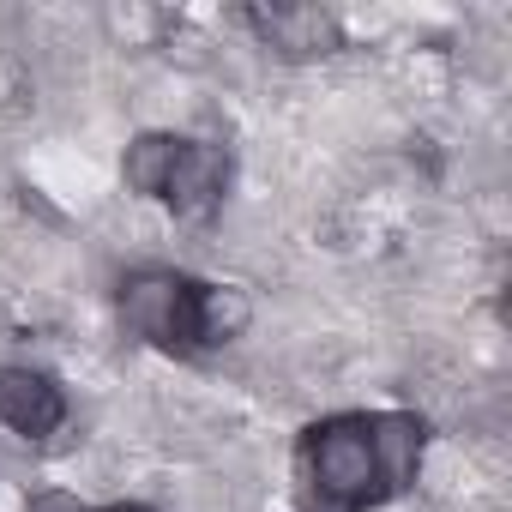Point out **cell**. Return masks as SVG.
<instances>
[{
    "label": "cell",
    "mask_w": 512,
    "mask_h": 512,
    "mask_svg": "<svg viewBox=\"0 0 512 512\" xmlns=\"http://www.w3.org/2000/svg\"><path fill=\"white\" fill-rule=\"evenodd\" d=\"M308 476H314V494L338 512L392 500L380 446H374V416H332V422L308 428Z\"/></svg>",
    "instance_id": "cell-1"
},
{
    "label": "cell",
    "mask_w": 512,
    "mask_h": 512,
    "mask_svg": "<svg viewBox=\"0 0 512 512\" xmlns=\"http://www.w3.org/2000/svg\"><path fill=\"white\" fill-rule=\"evenodd\" d=\"M223 187H229V157L211 151V145L181 139V157L163 181V205L181 211V217H211L223 205Z\"/></svg>",
    "instance_id": "cell-3"
},
{
    "label": "cell",
    "mask_w": 512,
    "mask_h": 512,
    "mask_svg": "<svg viewBox=\"0 0 512 512\" xmlns=\"http://www.w3.org/2000/svg\"><path fill=\"white\" fill-rule=\"evenodd\" d=\"M109 512H157V506H109Z\"/></svg>",
    "instance_id": "cell-10"
},
{
    "label": "cell",
    "mask_w": 512,
    "mask_h": 512,
    "mask_svg": "<svg viewBox=\"0 0 512 512\" xmlns=\"http://www.w3.org/2000/svg\"><path fill=\"white\" fill-rule=\"evenodd\" d=\"M121 320L163 350H199V278H181V272L127 278L121 284Z\"/></svg>",
    "instance_id": "cell-2"
},
{
    "label": "cell",
    "mask_w": 512,
    "mask_h": 512,
    "mask_svg": "<svg viewBox=\"0 0 512 512\" xmlns=\"http://www.w3.org/2000/svg\"><path fill=\"white\" fill-rule=\"evenodd\" d=\"M247 25L260 31L272 49L296 55V61H308V55H332V49L344 43V25H338L326 7H253Z\"/></svg>",
    "instance_id": "cell-4"
},
{
    "label": "cell",
    "mask_w": 512,
    "mask_h": 512,
    "mask_svg": "<svg viewBox=\"0 0 512 512\" xmlns=\"http://www.w3.org/2000/svg\"><path fill=\"white\" fill-rule=\"evenodd\" d=\"M175 157H181V139H175V133H139V139L127 145V163H121V175H127V187H133V193H151V199H163V181H169Z\"/></svg>",
    "instance_id": "cell-8"
},
{
    "label": "cell",
    "mask_w": 512,
    "mask_h": 512,
    "mask_svg": "<svg viewBox=\"0 0 512 512\" xmlns=\"http://www.w3.org/2000/svg\"><path fill=\"white\" fill-rule=\"evenodd\" d=\"M374 446H380V470H386V494H404L422 470V446H428V428L404 410H386L374 416Z\"/></svg>",
    "instance_id": "cell-6"
},
{
    "label": "cell",
    "mask_w": 512,
    "mask_h": 512,
    "mask_svg": "<svg viewBox=\"0 0 512 512\" xmlns=\"http://www.w3.org/2000/svg\"><path fill=\"white\" fill-rule=\"evenodd\" d=\"M31 512H91V506H85L79 494H37Z\"/></svg>",
    "instance_id": "cell-9"
},
{
    "label": "cell",
    "mask_w": 512,
    "mask_h": 512,
    "mask_svg": "<svg viewBox=\"0 0 512 512\" xmlns=\"http://www.w3.org/2000/svg\"><path fill=\"white\" fill-rule=\"evenodd\" d=\"M253 320V302L235 284H199V350L211 344H235Z\"/></svg>",
    "instance_id": "cell-7"
},
{
    "label": "cell",
    "mask_w": 512,
    "mask_h": 512,
    "mask_svg": "<svg viewBox=\"0 0 512 512\" xmlns=\"http://www.w3.org/2000/svg\"><path fill=\"white\" fill-rule=\"evenodd\" d=\"M61 416H67V398H61V386L49 374H37V368H7L0 374V422L13 434L43 440V434L61 428Z\"/></svg>",
    "instance_id": "cell-5"
}]
</instances>
